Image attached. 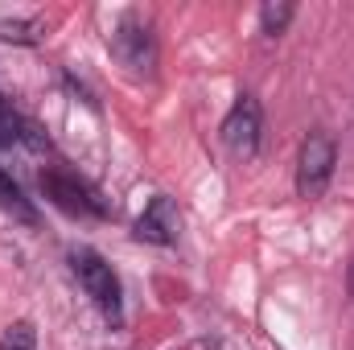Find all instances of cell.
I'll return each instance as SVG.
<instances>
[{"label":"cell","instance_id":"obj_1","mask_svg":"<svg viewBox=\"0 0 354 350\" xmlns=\"http://www.w3.org/2000/svg\"><path fill=\"white\" fill-rule=\"evenodd\" d=\"M71 268H75L79 284L87 288V297L99 305V313L111 326H120L124 322V288H120V276L111 272V264L99 252H91V248H75L71 252Z\"/></svg>","mask_w":354,"mask_h":350},{"label":"cell","instance_id":"obj_2","mask_svg":"<svg viewBox=\"0 0 354 350\" xmlns=\"http://www.w3.org/2000/svg\"><path fill=\"white\" fill-rule=\"evenodd\" d=\"M107 50L132 79H153V71H157V42H153V29L136 12L120 17V25L107 33Z\"/></svg>","mask_w":354,"mask_h":350},{"label":"cell","instance_id":"obj_3","mask_svg":"<svg viewBox=\"0 0 354 350\" xmlns=\"http://www.w3.org/2000/svg\"><path fill=\"white\" fill-rule=\"evenodd\" d=\"M41 194L66 214H83V219H107L111 214L107 202L99 198V190L71 169H41Z\"/></svg>","mask_w":354,"mask_h":350},{"label":"cell","instance_id":"obj_4","mask_svg":"<svg viewBox=\"0 0 354 350\" xmlns=\"http://www.w3.org/2000/svg\"><path fill=\"white\" fill-rule=\"evenodd\" d=\"M334 165H338V145L326 132H309L301 153H297V194L301 198H322L334 181Z\"/></svg>","mask_w":354,"mask_h":350},{"label":"cell","instance_id":"obj_5","mask_svg":"<svg viewBox=\"0 0 354 350\" xmlns=\"http://www.w3.org/2000/svg\"><path fill=\"white\" fill-rule=\"evenodd\" d=\"M260 132H264V111H260V99L256 95H239L223 120V145L239 157V161H252L260 153Z\"/></svg>","mask_w":354,"mask_h":350},{"label":"cell","instance_id":"obj_6","mask_svg":"<svg viewBox=\"0 0 354 350\" xmlns=\"http://www.w3.org/2000/svg\"><path fill=\"white\" fill-rule=\"evenodd\" d=\"M136 239L157 243V248H174L177 239H181V214H177L174 198L157 194V198L145 206V214L136 219Z\"/></svg>","mask_w":354,"mask_h":350},{"label":"cell","instance_id":"obj_7","mask_svg":"<svg viewBox=\"0 0 354 350\" xmlns=\"http://www.w3.org/2000/svg\"><path fill=\"white\" fill-rule=\"evenodd\" d=\"M41 29H46L41 17H29V21H0V42L33 46V42H41Z\"/></svg>","mask_w":354,"mask_h":350},{"label":"cell","instance_id":"obj_8","mask_svg":"<svg viewBox=\"0 0 354 350\" xmlns=\"http://www.w3.org/2000/svg\"><path fill=\"white\" fill-rule=\"evenodd\" d=\"M0 206H4V210H12V214H17V219H25V223H33V206L25 202L21 185L4 174V169H0Z\"/></svg>","mask_w":354,"mask_h":350},{"label":"cell","instance_id":"obj_9","mask_svg":"<svg viewBox=\"0 0 354 350\" xmlns=\"http://www.w3.org/2000/svg\"><path fill=\"white\" fill-rule=\"evenodd\" d=\"M0 350H37V330H33V322H12L4 334H0Z\"/></svg>","mask_w":354,"mask_h":350},{"label":"cell","instance_id":"obj_10","mask_svg":"<svg viewBox=\"0 0 354 350\" xmlns=\"http://www.w3.org/2000/svg\"><path fill=\"white\" fill-rule=\"evenodd\" d=\"M297 17V8L292 4H264L260 8V29H264L268 37H276V33H284L288 29V21Z\"/></svg>","mask_w":354,"mask_h":350},{"label":"cell","instance_id":"obj_11","mask_svg":"<svg viewBox=\"0 0 354 350\" xmlns=\"http://www.w3.org/2000/svg\"><path fill=\"white\" fill-rule=\"evenodd\" d=\"M21 124H25V120H21V116L8 107V99L0 95V145H17V140H21Z\"/></svg>","mask_w":354,"mask_h":350},{"label":"cell","instance_id":"obj_12","mask_svg":"<svg viewBox=\"0 0 354 350\" xmlns=\"http://www.w3.org/2000/svg\"><path fill=\"white\" fill-rule=\"evenodd\" d=\"M21 140H25L29 149H37V153H41V149H50V136H46L33 120H25V124H21Z\"/></svg>","mask_w":354,"mask_h":350},{"label":"cell","instance_id":"obj_13","mask_svg":"<svg viewBox=\"0 0 354 350\" xmlns=\"http://www.w3.org/2000/svg\"><path fill=\"white\" fill-rule=\"evenodd\" d=\"M351 288H354V268H351Z\"/></svg>","mask_w":354,"mask_h":350}]
</instances>
